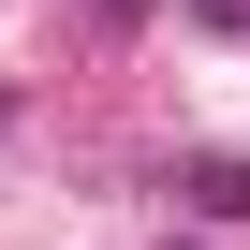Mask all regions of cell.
Listing matches in <instances>:
<instances>
[{
    "label": "cell",
    "mask_w": 250,
    "mask_h": 250,
    "mask_svg": "<svg viewBox=\"0 0 250 250\" xmlns=\"http://www.w3.org/2000/svg\"><path fill=\"white\" fill-rule=\"evenodd\" d=\"M133 15H147V0H103V30H133Z\"/></svg>",
    "instance_id": "obj_3"
},
{
    "label": "cell",
    "mask_w": 250,
    "mask_h": 250,
    "mask_svg": "<svg viewBox=\"0 0 250 250\" xmlns=\"http://www.w3.org/2000/svg\"><path fill=\"white\" fill-rule=\"evenodd\" d=\"M162 191H177L191 221H250V162H221V147H206V162H177Z\"/></svg>",
    "instance_id": "obj_1"
},
{
    "label": "cell",
    "mask_w": 250,
    "mask_h": 250,
    "mask_svg": "<svg viewBox=\"0 0 250 250\" xmlns=\"http://www.w3.org/2000/svg\"><path fill=\"white\" fill-rule=\"evenodd\" d=\"M191 15H206V30H250V0H191Z\"/></svg>",
    "instance_id": "obj_2"
}]
</instances>
